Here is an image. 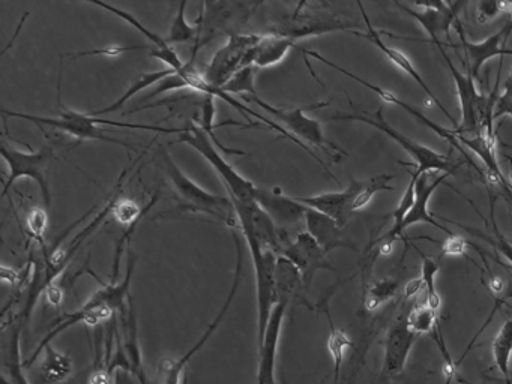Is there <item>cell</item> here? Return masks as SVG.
<instances>
[{
	"instance_id": "cell-34",
	"label": "cell",
	"mask_w": 512,
	"mask_h": 384,
	"mask_svg": "<svg viewBox=\"0 0 512 384\" xmlns=\"http://www.w3.org/2000/svg\"><path fill=\"white\" fill-rule=\"evenodd\" d=\"M421 257V278L422 281H424L425 299H427L425 300V305L430 306L434 311H439L440 303H442V299H440L436 288V275L440 270L439 260L433 257H427L424 252H421Z\"/></svg>"
},
{
	"instance_id": "cell-30",
	"label": "cell",
	"mask_w": 512,
	"mask_h": 384,
	"mask_svg": "<svg viewBox=\"0 0 512 384\" xmlns=\"http://www.w3.org/2000/svg\"><path fill=\"white\" fill-rule=\"evenodd\" d=\"M491 353L497 371L502 374L503 380H509L512 362V318H508L500 327L491 344Z\"/></svg>"
},
{
	"instance_id": "cell-39",
	"label": "cell",
	"mask_w": 512,
	"mask_h": 384,
	"mask_svg": "<svg viewBox=\"0 0 512 384\" xmlns=\"http://www.w3.org/2000/svg\"><path fill=\"white\" fill-rule=\"evenodd\" d=\"M47 225H49V213H47L46 207H32L26 213V228L40 245H44V233H46Z\"/></svg>"
},
{
	"instance_id": "cell-15",
	"label": "cell",
	"mask_w": 512,
	"mask_h": 384,
	"mask_svg": "<svg viewBox=\"0 0 512 384\" xmlns=\"http://www.w3.org/2000/svg\"><path fill=\"white\" fill-rule=\"evenodd\" d=\"M284 257L289 258L304 279L305 288L310 290L313 284L314 276L319 270H331L337 272L334 266L326 260V252L320 248L319 243L307 233V231H299L293 242L284 249Z\"/></svg>"
},
{
	"instance_id": "cell-13",
	"label": "cell",
	"mask_w": 512,
	"mask_h": 384,
	"mask_svg": "<svg viewBox=\"0 0 512 384\" xmlns=\"http://www.w3.org/2000/svg\"><path fill=\"white\" fill-rule=\"evenodd\" d=\"M395 5L421 24L422 29L427 32L428 38L436 47H442L440 33H445L448 38L451 36V27L460 20L458 14L466 6V2H416L415 8H421V11L410 8L406 3H395Z\"/></svg>"
},
{
	"instance_id": "cell-43",
	"label": "cell",
	"mask_w": 512,
	"mask_h": 384,
	"mask_svg": "<svg viewBox=\"0 0 512 384\" xmlns=\"http://www.w3.org/2000/svg\"><path fill=\"white\" fill-rule=\"evenodd\" d=\"M152 47L146 45H139V47H109V48H100V50H91V51H80V53H71L68 54L71 60L79 59V57L83 56H118V54L127 53V51L134 50H149L151 51Z\"/></svg>"
},
{
	"instance_id": "cell-4",
	"label": "cell",
	"mask_w": 512,
	"mask_h": 384,
	"mask_svg": "<svg viewBox=\"0 0 512 384\" xmlns=\"http://www.w3.org/2000/svg\"><path fill=\"white\" fill-rule=\"evenodd\" d=\"M178 141L193 147L214 167V170L220 174L221 182L226 186L229 195L242 203L256 201L257 186L245 179L232 164H229V161H226L220 150L215 147L214 140L206 134L202 126L197 125L196 122L188 123L184 126V131L179 134Z\"/></svg>"
},
{
	"instance_id": "cell-7",
	"label": "cell",
	"mask_w": 512,
	"mask_h": 384,
	"mask_svg": "<svg viewBox=\"0 0 512 384\" xmlns=\"http://www.w3.org/2000/svg\"><path fill=\"white\" fill-rule=\"evenodd\" d=\"M232 234L233 240H235L236 261L235 272H233V284L232 287H230L229 294H227L226 302L221 306L217 317H215L214 321L209 324L208 329L205 330L202 338H200L199 341L193 345V348H190L184 356L179 357V359H172V357H164V359H161L157 371V384H181L182 374H184L188 363H190L191 360H193V357L196 356L203 347H205L206 342L212 338L215 330L220 327V324L223 323L227 312L230 311V306H232L236 293H238L239 285H241L242 269H244V248H242L241 234L236 231V228L235 230H232Z\"/></svg>"
},
{
	"instance_id": "cell-14",
	"label": "cell",
	"mask_w": 512,
	"mask_h": 384,
	"mask_svg": "<svg viewBox=\"0 0 512 384\" xmlns=\"http://www.w3.org/2000/svg\"><path fill=\"white\" fill-rule=\"evenodd\" d=\"M302 53H304V56L313 57V59L319 60V62L328 65L329 68L337 69V71H340L341 74L347 75V77L352 78V80L358 81V83H361L362 86H365L367 89L373 90L374 93H377L382 101L388 102V104L398 105V107L403 108V110L407 111L410 116L415 117V120H418L422 126L431 129L434 134H437L440 138H443V140L448 141L452 147L460 150L461 153L464 152L463 146H460V141H458V137L457 134H455L454 129L451 131V129L443 128V126H440L439 123L433 122V120H430L427 116H424L421 111L413 108L412 105L401 101V99L398 98L397 95H394V93L389 92V90L382 89V87L376 86V84H371L368 83V81L362 80V78L358 77V75L347 71V69L341 68V66H338L337 63L331 62V60L326 59V57H323L322 54L317 53V51L305 50V48H302Z\"/></svg>"
},
{
	"instance_id": "cell-10",
	"label": "cell",
	"mask_w": 512,
	"mask_h": 384,
	"mask_svg": "<svg viewBox=\"0 0 512 384\" xmlns=\"http://www.w3.org/2000/svg\"><path fill=\"white\" fill-rule=\"evenodd\" d=\"M304 3L289 15L277 18L269 24L272 35L284 36V38L296 39L308 38V36L326 35L332 32H355L361 24L344 20L331 12L304 11Z\"/></svg>"
},
{
	"instance_id": "cell-45",
	"label": "cell",
	"mask_w": 512,
	"mask_h": 384,
	"mask_svg": "<svg viewBox=\"0 0 512 384\" xmlns=\"http://www.w3.org/2000/svg\"><path fill=\"white\" fill-rule=\"evenodd\" d=\"M44 294H46L49 303H52V305L56 306V308H61L62 296H64V288L59 287V285H56L55 282H53V284L50 285L46 291H44Z\"/></svg>"
},
{
	"instance_id": "cell-21",
	"label": "cell",
	"mask_w": 512,
	"mask_h": 384,
	"mask_svg": "<svg viewBox=\"0 0 512 384\" xmlns=\"http://www.w3.org/2000/svg\"><path fill=\"white\" fill-rule=\"evenodd\" d=\"M289 308L287 303L278 302L272 311L268 329L262 347L259 348V368H257L256 384H277V353L278 342H280L283 321L286 318V311Z\"/></svg>"
},
{
	"instance_id": "cell-42",
	"label": "cell",
	"mask_w": 512,
	"mask_h": 384,
	"mask_svg": "<svg viewBox=\"0 0 512 384\" xmlns=\"http://www.w3.org/2000/svg\"><path fill=\"white\" fill-rule=\"evenodd\" d=\"M182 89H190V87H188V83L185 81V78L182 77L181 72H175V74L164 78L161 83H158L157 86L154 87V90H151V92L145 96V99L155 98V96L163 95V93L170 92V90Z\"/></svg>"
},
{
	"instance_id": "cell-9",
	"label": "cell",
	"mask_w": 512,
	"mask_h": 384,
	"mask_svg": "<svg viewBox=\"0 0 512 384\" xmlns=\"http://www.w3.org/2000/svg\"><path fill=\"white\" fill-rule=\"evenodd\" d=\"M242 236L250 249L254 270H256L257 348H260L265 339L272 311L278 303L277 281H275L278 255L268 249H263L251 234H242Z\"/></svg>"
},
{
	"instance_id": "cell-8",
	"label": "cell",
	"mask_w": 512,
	"mask_h": 384,
	"mask_svg": "<svg viewBox=\"0 0 512 384\" xmlns=\"http://www.w3.org/2000/svg\"><path fill=\"white\" fill-rule=\"evenodd\" d=\"M0 152H2V158L7 162L10 167V174H8L7 180L4 182V192L2 195H8L11 186L22 179V177H28V179L34 180L41 189V195H43L44 207L50 210L52 207V191H50L49 180H47V171H49V164L52 161L55 152L52 147L44 146L40 150L29 149V152L25 150H19L14 147L13 144L2 141L0 146Z\"/></svg>"
},
{
	"instance_id": "cell-20",
	"label": "cell",
	"mask_w": 512,
	"mask_h": 384,
	"mask_svg": "<svg viewBox=\"0 0 512 384\" xmlns=\"http://www.w3.org/2000/svg\"><path fill=\"white\" fill-rule=\"evenodd\" d=\"M416 339L418 335L407 326L406 315L392 324L386 335L385 356H383L382 372L386 377H395L404 371Z\"/></svg>"
},
{
	"instance_id": "cell-26",
	"label": "cell",
	"mask_w": 512,
	"mask_h": 384,
	"mask_svg": "<svg viewBox=\"0 0 512 384\" xmlns=\"http://www.w3.org/2000/svg\"><path fill=\"white\" fill-rule=\"evenodd\" d=\"M292 48H296V42L292 39L272 33L263 35L262 41L254 48L253 65L256 68H271L278 65Z\"/></svg>"
},
{
	"instance_id": "cell-16",
	"label": "cell",
	"mask_w": 512,
	"mask_h": 384,
	"mask_svg": "<svg viewBox=\"0 0 512 384\" xmlns=\"http://www.w3.org/2000/svg\"><path fill=\"white\" fill-rule=\"evenodd\" d=\"M362 186H364V180H356L352 177L349 186L344 191L295 198L308 209L317 210L344 227L355 213L353 212V203H355L356 195L361 191Z\"/></svg>"
},
{
	"instance_id": "cell-38",
	"label": "cell",
	"mask_w": 512,
	"mask_h": 384,
	"mask_svg": "<svg viewBox=\"0 0 512 384\" xmlns=\"http://www.w3.org/2000/svg\"><path fill=\"white\" fill-rule=\"evenodd\" d=\"M22 327L23 324H19L17 329L14 330L13 338H11V359L7 362L8 369H10L11 384H29L25 372H23L25 363L20 362V333H22Z\"/></svg>"
},
{
	"instance_id": "cell-27",
	"label": "cell",
	"mask_w": 512,
	"mask_h": 384,
	"mask_svg": "<svg viewBox=\"0 0 512 384\" xmlns=\"http://www.w3.org/2000/svg\"><path fill=\"white\" fill-rule=\"evenodd\" d=\"M175 69L172 68H164L160 69V71H152V72H143L137 80H134L133 83L130 84L127 90H125L124 95L118 99V101L110 104L109 107L101 108V110L92 111V116L100 117L103 114L116 113V111L121 110V108L125 107L128 101H130L133 96L139 95L143 90L148 89L151 86H157L158 83L164 80V78L170 77V75L175 74Z\"/></svg>"
},
{
	"instance_id": "cell-31",
	"label": "cell",
	"mask_w": 512,
	"mask_h": 384,
	"mask_svg": "<svg viewBox=\"0 0 512 384\" xmlns=\"http://www.w3.org/2000/svg\"><path fill=\"white\" fill-rule=\"evenodd\" d=\"M400 290V281L392 276H383L367 285L364 290V308L368 312H376L383 303L395 297Z\"/></svg>"
},
{
	"instance_id": "cell-5",
	"label": "cell",
	"mask_w": 512,
	"mask_h": 384,
	"mask_svg": "<svg viewBox=\"0 0 512 384\" xmlns=\"http://www.w3.org/2000/svg\"><path fill=\"white\" fill-rule=\"evenodd\" d=\"M331 120H356V122L368 123V125L374 126V128L382 131L383 134L391 137L395 143L400 144L407 155L416 162V173L427 174L433 173V171H440L443 174H454L457 171L458 165L452 164L449 161L448 156L442 155V153L436 152V150L430 149V147L424 146V144L416 143L412 138L406 137L403 132L397 131L392 128L385 117H383V111L379 110L376 113L368 114L365 111H358L353 114L337 113L332 114Z\"/></svg>"
},
{
	"instance_id": "cell-23",
	"label": "cell",
	"mask_w": 512,
	"mask_h": 384,
	"mask_svg": "<svg viewBox=\"0 0 512 384\" xmlns=\"http://www.w3.org/2000/svg\"><path fill=\"white\" fill-rule=\"evenodd\" d=\"M91 5L107 9V11L112 12L116 17H119L121 20L130 23L131 26L136 27L142 35H145L146 38L151 41L152 48L151 51H149V56L161 60V62L166 65V68H172L178 72L182 71V68L185 66V62H182L181 57H179L178 53L173 50L172 45L167 42V39L158 35V33H154L152 30H149L148 27H146L145 24H142V21L137 20L131 12L124 11V9L121 8H116V6L110 5V3L91 2Z\"/></svg>"
},
{
	"instance_id": "cell-1",
	"label": "cell",
	"mask_w": 512,
	"mask_h": 384,
	"mask_svg": "<svg viewBox=\"0 0 512 384\" xmlns=\"http://www.w3.org/2000/svg\"><path fill=\"white\" fill-rule=\"evenodd\" d=\"M158 156L161 159V167L166 171V176L169 177L170 183H172L173 194H175L181 210L211 216V218H215L235 230L239 221L232 198L212 194V192L206 191L202 186L197 185L176 165L166 147H160Z\"/></svg>"
},
{
	"instance_id": "cell-44",
	"label": "cell",
	"mask_w": 512,
	"mask_h": 384,
	"mask_svg": "<svg viewBox=\"0 0 512 384\" xmlns=\"http://www.w3.org/2000/svg\"><path fill=\"white\" fill-rule=\"evenodd\" d=\"M467 245H469V242L463 237L457 236V234L449 236V239L442 243V257H445V255H452V257L466 255Z\"/></svg>"
},
{
	"instance_id": "cell-24",
	"label": "cell",
	"mask_w": 512,
	"mask_h": 384,
	"mask_svg": "<svg viewBox=\"0 0 512 384\" xmlns=\"http://www.w3.org/2000/svg\"><path fill=\"white\" fill-rule=\"evenodd\" d=\"M305 228L307 233L319 243L320 248L329 254L337 248L352 249L358 251V246L350 240L344 239L343 227L334 219L317 210L308 209L305 215Z\"/></svg>"
},
{
	"instance_id": "cell-17",
	"label": "cell",
	"mask_w": 512,
	"mask_h": 384,
	"mask_svg": "<svg viewBox=\"0 0 512 384\" xmlns=\"http://www.w3.org/2000/svg\"><path fill=\"white\" fill-rule=\"evenodd\" d=\"M256 201L281 231L292 234L293 228L299 227L302 222L305 224L308 207L296 201L295 197L281 194L277 189L268 191L257 186Z\"/></svg>"
},
{
	"instance_id": "cell-37",
	"label": "cell",
	"mask_w": 512,
	"mask_h": 384,
	"mask_svg": "<svg viewBox=\"0 0 512 384\" xmlns=\"http://www.w3.org/2000/svg\"><path fill=\"white\" fill-rule=\"evenodd\" d=\"M392 179H394V176L383 173L379 174V176L371 177V179L364 180V186H362L361 191L356 195L355 203H353V212H359V210L364 209L377 192L394 191V186L389 183V180Z\"/></svg>"
},
{
	"instance_id": "cell-28",
	"label": "cell",
	"mask_w": 512,
	"mask_h": 384,
	"mask_svg": "<svg viewBox=\"0 0 512 384\" xmlns=\"http://www.w3.org/2000/svg\"><path fill=\"white\" fill-rule=\"evenodd\" d=\"M43 362L40 366L41 380L46 384H61L71 377L74 371V363L67 354L59 353L52 344L44 348Z\"/></svg>"
},
{
	"instance_id": "cell-18",
	"label": "cell",
	"mask_w": 512,
	"mask_h": 384,
	"mask_svg": "<svg viewBox=\"0 0 512 384\" xmlns=\"http://www.w3.org/2000/svg\"><path fill=\"white\" fill-rule=\"evenodd\" d=\"M356 5L359 6V9H361L362 18H364L365 27H367V32L361 33V32H353V35L359 36V38L367 39L368 42H371V44L374 45V47L379 48L380 51H382L383 54H385L386 57H388L389 60H391L392 63H394L395 66H397L398 69H401V71L406 72L407 75H409L410 78H412L413 81H415L416 84H418L419 87H421L422 92L427 95V98L430 99V101H433L434 104L437 105V107L440 108V111H442L443 114H445L446 117H448L449 120H451L452 123H455L454 117H452V114L449 113L448 110H446L445 105L440 102V99L437 98L436 95H434L433 92H431L430 87H428V84L425 83L424 78L419 75V72L416 71L415 66L412 65V62H410L409 57L406 56V54L403 53V51L397 50V48L389 47V45L385 44V41H383L382 36H380V33L377 32L376 29H374L373 24H371L370 18H368L367 12H365L364 5H362L361 2L356 3Z\"/></svg>"
},
{
	"instance_id": "cell-48",
	"label": "cell",
	"mask_w": 512,
	"mask_h": 384,
	"mask_svg": "<svg viewBox=\"0 0 512 384\" xmlns=\"http://www.w3.org/2000/svg\"><path fill=\"white\" fill-rule=\"evenodd\" d=\"M508 12H509V14H511V17H512V2H509Z\"/></svg>"
},
{
	"instance_id": "cell-46",
	"label": "cell",
	"mask_w": 512,
	"mask_h": 384,
	"mask_svg": "<svg viewBox=\"0 0 512 384\" xmlns=\"http://www.w3.org/2000/svg\"><path fill=\"white\" fill-rule=\"evenodd\" d=\"M422 288H424V281H422V278L410 279V281L406 282V285H404L403 288L404 299H413V297H415Z\"/></svg>"
},
{
	"instance_id": "cell-19",
	"label": "cell",
	"mask_w": 512,
	"mask_h": 384,
	"mask_svg": "<svg viewBox=\"0 0 512 384\" xmlns=\"http://www.w3.org/2000/svg\"><path fill=\"white\" fill-rule=\"evenodd\" d=\"M457 30L460 33L461 45H463L464 51L467 56V71L473 75L475 80H479V71L485 62L493 59V57L512 56L511 48H503V42L509 38L512 32V21H508L499 32L491 35L490 38L484 39L481 42H469L464 36L463 30H461L460 20L457 21Z\"/></svg>"
},
{
	"instance_id": "cell-11",
	"label": "cell",
	"mask_w": 512,
	"mask_h": 384,
	"mask_svg": "<svg viewBox=\"0 0 512 384\" xmlns=\"http://www.w3.org/2000/svg\"><path fill=\"white\" fill-rule=\"evenodd\" d=\"M263 35L256 33H235L226 44L214 54L203 72L211 86L221 89L239 69L253 65L254 48L262 41Z\"/></svg>"
},
{
	"instance_id": "cell-47",
	"label": "cell",
	"mask_w": 512,
	"mask_h": 384,
	"mask_svg": "<svg viewBox=\"0 0 512 384\" xmlns=\"http://www.w3.org/2000/svg\"><path fill=\"white\" fill-rule=\"evenodd\" d=\"M22 279V276H19V273L16 270L10 269V267L2 266V281L10 282L11 285L16 284Z\"/></svg>"
},
{
	"instance_id": "cell-40",
	"label": "cell",
	"mask_w": 512,
	"mask_h": 384,
	"mask_svg": "<svg viewBox=\"0 0 512 384\" xmlns=\"http://www.w3.org/2000/svg\"><path fill=\"white\" fill-rule=\"evenodd\" d=\"M509 2H496V0H482L476 5V21L487 24L493 21L502 12H508Z\"/></svg>"
},
{
	"instance_id": "cell-2",
	"label": "cell",
	"mask_w": 512,
	"mask_h": 384,
	"mask_svg": "<svg viewBox=\"0 0 512 384\" xmlns=\"http://www.w3.org/2000/svg\"><path fill=\"white\" fill-rule=\"evenodd\" d=\"M64 110L56 117H41L34 116V114L19 113V111H10L7 108H2L4 117H17V119H25L28 122L37 123L38 126H49V128L58 129L64 134L71 135L77 140H100L107 141V143L118 144V146L127 147V149L136 152V147L125 141L118 140V138L110 137L104 134V129L100 125L118 126V128L137 129V123L130 122H115V120L101 119V117L92 116L91 113L85 114L80 111L73 110V108L64 107Z\"/></svg>"
},
{
	"instance_id": "cell-3",
	"label": "cell",
	"mask_w": 512,
	"mask_h": 384,
	"mask_svg": "<svg viewBox=\"0 0 512 384\" xmlns=\"http://www.w3.org/2000/svg\"><path fill=\"white\" fill-rule=\"evenodd\" d=\"M260 5L262 3L259 2H220V0L203 2L202 11L196 20L199 33H197L193 54L188 62L196 63L197 53L205 45L211 44L218 36H232L239 33V27L245 26L251 12H254V9Z\"/></svg>"
},
{
	"instance_id": "cell-25",
	"label": "cell",
	"mask_w": 512,
	"mask_h": 384,
	"mask_svg": "<svg viewBox=\"0 0 512 384\" xmlns=\"http://www.w3.org/2000/svg\"><path fill=\"white\" fill-rule=\"evenodd\" d=\"M275 281H277L278 302L290 305L293 300H299V303H302V305L314 309V306L308 303L307 296H305L307 288H305L301 272H299L298 267H296L289 258L284 257V255H278Z\"/></svg>"
},
{
	"instance_id": "cell-41",
	"label": "cell",
	"mask_w": 512,
	"mask_h": 384,
	"mask_svg": "<svg viewBox=\"0 0 512 384\" xmlns=\"http://www.w3.org/2000/svg\"><path fill=\"white\" fill-rule=\"evenodd\" d=\"M503 116L512 117V68L509 71L508 78L503 83V92L500 93L496 108H494V120Z\"/></svg>"
},
{
	"instance_id": "cell-12",
	"label": "cell",
	"mask_w": 512,
	"mask_h": 384,
	"mask_svg": "<svg viewBox=\"0 0 512 384\" xmlns=\"http://www.w3.org/2000/svg\"><path fill=\"white\" fill-rule=\"evenodd\" d=\"M229 197L232 198L233 204H235L241 233L251 234L263 249H268V251L275 252L277 255L283 254L284 249L293 242L295 237L287 231H281L257 201L242 203V201L233 198L232 195H229Z\"/></svg>"
},
{
	"instance_id": "cell-36",
	"label": "cell",
	"mask_w": 512,
	"mask_h": 384,
	"mask_svg": "<svg viewBox=\"0 0 512 384\" xmlns=\"http://www.w3.org/2000/svg\"><path fill=\"white\" fill-rule=\"evenodd\" d=\"M407 318V326L412 330L416 335H425V333L433 332L434 327L439 324V320H437V311L431 309L430 306L425 305H416L409 314L406 315Z\"/></svg>"
},
{
	"instance_id": "cell-49",
	"label": "cell",
	"mask_w": 512,
	"mask_h": 384,
	"mask_svg": "<svg viewBox=\"0 0 512 384\" xmlns=\"http://www.w3.org/2000/svg\"><path fill=\"white\" fill-rule=\"evenodd\" d=\"M503 384H512V377L509 380H503Z\"/></svg>"
},
{
	"instance_id": "cell-35",
	"label": "cell",
	"mask_w": 512,
	"mask_h": 384,
	"mask_svg": "<svg viewBox=\"0 0 512 384\" xmlns=\"http://www.w3.org/2000/svg\"><path fill=\"white\" fill-rule=\"evenodd\" d=\"M257 68L254 65L245 66V68L239 69L223 87V92L229 93V95H244V96H256V87H254V80H256Z\"/></svg>"
},
{
	"instance_id": "cell-33",
	"label": "cell",
	"mask_w": 512,
	"mask_h": 384,
	"mask_svg": "<svg viewBox=\"0 0 512 384\" xmlns=\"http://www.w3.org/2000/svg\"><path fill=\"white\" fill-rule=\"evenodd\" d=\"M188 2H182L179 5L178 12L172 20V26H170L169 36H167V42L172 44H188V42H196L197 33H199V27H197L196 21L193 24L188 23L187 17H185V8H187Z\"/></svg>"
},
{
	"instance_id": "cell-29",
	"label": "cell",
	"mask_w": 512,
	"mask_h": 384,
	"mask_svg": "<svg viewBox=\"0 0 512 384\" xmlns=\"http://www.w3.org/2000/svg\"><path fill=\"white\" fill-rule=\"evenodd\" d=\"M319 309L325 312L329 323L328 350L331 353L332 362H334V384L340 380L341 366H343L346 351L352 347V341L344 330L338 329L332 321L331 312H329L328 299L320 300Z\"/></svg>"
},
{
	"instance_id": "cell-6",
	"label": "cell",
	"mask_w": 512,
	"mask_h": 384,
	"mask_svg": "<svg viewBox=\"0 0 512 384\" xmlns=\"http://www.w3.org/2000/svg\"><path fill=\"white\" fill-rule=\"evenodd\" d=\"M245 101L253 102V104L259 105L260 108L271 114L274 117L275 122L280 125L283 123L284 129L290 131V134L296 138V140L304 143L305 146L317 147V149L323 150L328 153L331 158L335 161H340L341 158H346L347 153L341 149L337 144L332 143L328 140V137L323 131L322 125L319 120L311 119L305 114V107H274V105L268 104L263 99L257 98L256 96H242Z\"/></svg>"
},
{
	"instance_id": "cell-32",
	"label": "cell",
	"mask_w": 512,
	"mask_h": 384,
	"mask_svg": "<svg viewBox=\"0 0 512 384\" xmlns=\"http://www.w3.org/2000/svg\"><path fill=\"white\" fill-rule=\"evenodd\" d=\"M158 201V194L152 197V200L149 201L148 206L145 209L139 206V203L131 200V198L121 197L119 195L116 198L115 204H113L112 209V218L115 219L116 222H119L121 225H125V227H131V225L139 224L140 218L146 213L149 212L152 206Z\"/></svg>"
},
{
	"instance_id": "cell-22",
	"label": "cell",
	"mask_w": 512,
	"mask_h": 384,
	"mask_svg": "<svg viewBox=\"0 0 512 384\" xmlns=\"http://www.w3.org/2000/svg\"><path fill=\"white\" fill-rule=\"evenodd\" d=\"M448 177V174H440V176H436V174H421L416 180L415 185V203H413L412 209L407 213L406 218H404L403 225H401V230L406 231V228H409L410 225L419 224V222H425V224L433 225V227L439 228L443 233L448 234V236H454L449 228L443 227V225L439 224V221L434 219V216L431 215L430 210H428V203H430L431 195L434 194L437 188H439L442 183H445V179Z\"/></svg>"
}]
</instances>
